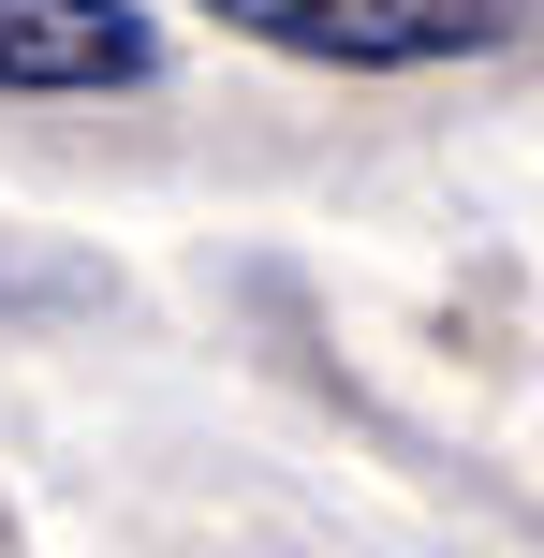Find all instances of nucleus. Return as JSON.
Instances as JSON below:
<instances>
[{
    "label": "nucleus",
    "mask_w": 544,
    "mask_h": 558,
    "mask_svg": "<svg viewBox=\"0 0 544 558\" xmlns=\"http://www.w3.org/2000/svg\"><path fill=\"white\" fill-rule=\"evenodd\" d=\"M235 45L310 59V74H442V59H486L516 29V0H192Z\"/></svg>",
    "instance_id": "nucleus-1"
},
{
    "label": "nucleus",
    "mask_w": 544,
    "mask_h": 558,
    "mask_svg": "<svg viewBox=\"0 0 544 558\" xmlns=\"http://www.w3.org/2000/svg\"><path fill=\"white\" fill-rule=\"evenodd\" d=\"M162 74L147 0H0V104H104Z\"/></svg>",
    "instance_id": "nucleus-2"
}]
</instances>
